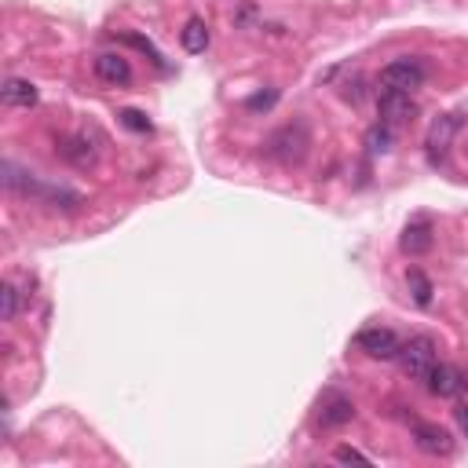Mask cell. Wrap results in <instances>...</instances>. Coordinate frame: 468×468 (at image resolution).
Masks as SVG:
<instances>
[{
  "label": "cell",
  "mask_w": 468,
  "mask_h": 468,
  "mask_svg": "<svg viewBox=\"0 0 468 468\" xmlns=\"http://www.w3.org/2000/svg\"><path fill=\"white\" fill-rule=\"evenodd\" d=\"M15 315H19V289L12 282H4L0 286V319L15 322Z\"/></svg>",
  "instance_id": "cell-19"
},
{
  "label": "cell",
  "mask_w": 468,
  "mask_h": 468,
  "mask_svg": "<svg viewBox=\"0 0 468 468\" xmlns=\"http://www.w3.org/2000/svg\"><path fill=\"white\" fill-rule=\"evenodd\" d=\"M0 99H4V107H12V110H29V107H37L41 92L26 77H8L4 88H0Z\"/></svg>",
  "instance_id": "cell-11"
},
{
  "label": "cell",
  "mask_w": 468,
  "mask_h": 468,
  "mask_svg": "<svg viewBox=\"0 0 468 468\" xmlns=\"http://www.w3.org/2000/svg\"><path fill=\"white\" fill-rule=\"evenodd\" d=\"M180 44L190 55H202L209 48V26H206V19H187V26L180 29Z\"/></svg>",
  "instance_id": "cell-15"
},
{
  "label": "cell",
  "mask_w": 468,
  "mask_h": 468,
  "mask_svg": "<svg viewBox=\"0 0 468 468\" xmlns=\"http://www.w3.org/2000/svg\"><path fill=\"white\" fill-rule=\"evenodd\" d=\"M55 154L66 165H74V169H92V165H95V147L85 136H62V140H55Z\"/></svg>",
  "instance_id": "cell-10"
},
{
  "label": "cell",
  "mask_w": 468,
  "mask_h": 468,
  "mask_svg": "<svg viewBox=\"0 0 468 468\" xmlns=\"http://www.w3.org/2000/svg\"><path fill=\"white\" fill-rule=\"evenodd\" d=\"M464 154H468V147H464Z\"/></svg>",
  "instance_id": "cell-25"
},
{
  "label": "cell",
  "mask_w": 468,
  "mask_h": 468,
  "mask_svg": "<svg viewBox=\"0 0 468 468\" xmlns=\"http://www.w3.org/2000/svg\"><path fill=\"white\" fill-rule=\"evenodd\" d=\"M263 150H267V157H275L278 165H286V169L300 165V161L308 157V150H311V128H308V121L296 117V121L275 128L271 136H267Z\"/></svg>",
  "instance_id": "cell-1"
},
{
  "label": "cell",
  "mask_w": 468,
  "mask_h": 468,
  "mask_svg": "<svg viewBox=\"0 0 468 468\" xmlns=\"http://www.w3.org/2000/svg\"><path fill=\"white\" fill-rule=\"evenodd\" d=\"M454 417H457V424H461V432L468 436V407H457V410H454Z\"/></svg>",
  "instance_id": "cell-24"
},
{
  "label": "cell",
  "mask_w": 468,
  "mask_h": 468,
  "mask_svg": "<svg viewBox=\"0 0 468 468\" xmlns=\"http://www.w3.org/2000/svg\"><path fill=\"white\" fill-rule=\"evenodd\" d=\"M410 293H414V304L417 308H428L432 304V293H436V289H432V282H428V275L421 271V267H410Z\"/></svg>",
  "instance_id": "cell-17"
},
{
  "label": "cell",
  "mask_w": 468,
  "mask_h": 468,
  "mask_svg": "<svg viewBox=\"0 0 468 468\" xmlns=\"http://www.w3.org/2000/svg\"><path fill=\"white\" fill-rule=\"evenodd\" d=\"M391 140H395V132H391V125H374L370 128V136H366V147H370V154H388L391 150Z\"/></svg>",
  "instance_id": "cell-18"
},
{
  "label": "cell",
  "mask_w": 468,
  "mask_h": 468,
  "mask_svg": "<svg viewBox=\"0 0 468 468\" xmlns=\"http://www.w3.org/2000/svg\"><path fill=\"white\" fill-rule=\"evenodd\" d=\"M117 117H121V125H125L128 132H150V121H147V114H140V110H121Z\"/></svg>",
  "instance_id": "cell-22"
},
{
  "label": "cell",
  "mask_w": 468,
  "mask_h": 468,
  "mask_svg": "<svg viewBox=\"0 0 468 468\" xmlns=\"http://www.w3.org/2000/svg\"><path fill=\"white\" fill-rule=\"evenodd\" d=\"M414 443L421 454H432V457L454 454V436L440 424H414Z\"/></svg>",
  "instance_id": "cell-8"
},
{
  "label": "cell",
  "mask_w": 468,
  "mask_h": 468,
  "mask_svg": "<svg viewBox=\"0 0 468 468\" xmlns=\"http://www.w3.org/2000/svg\"><path fill=\"white\" fill-rule=\"evenodd\" d=\"M275 103H278V88H267V92H256V95L246 99V110L249 114H267Z\"/></svg>",
  "instance_id": "cell-20"
},
{
  "label": "cell",
  "mask_w": 468,
  "mask_h": 468,
  "mask_svg": "<svg viewBox=\"0 0 468 468\" xmlns=\"http://www.w3.org/2000/svg\"><path fill=\"white\" fill-rule=\"evenodd\" d=\"M355 344H359V351H366L370 359H399V351H403V341L395 337V329H388V326H366L359 337H355Z\"/></svg>",
  "instance_id": "cell-5"
},
{
  "label": "cell",
  "mask_w": 468,
  "mask_h": 468,
  "mask_svg": "<svg viewBox=\"0 0 468 468\" xmlns=\"http://www.w3.org/2000/svg\"><path fill=\"white\" fill-rule=\"evenodd\" d=\"M41 198H44V202H52L55 209H66V213H74V209L81 206V194H77V190H66V187H48V183H44Z\"/></svg>",
  "instance_id": "cell-16"
},
{
  "label": "cell",
  "mask_w": 468,
  "mask_h": 468,
  "mask_svg": "<svg viewBox=\"0 0 468 468\" xmlns=\"http://www.w3.org/2000/svg\"><path fill=\"white\" fill-rule=\"evenodd\" d=\"M121 41L125 44H132V48H140V52H147L150 59H154V66H161V70H165V59H161V52L147 41V37H140V33H121Z\"/></svg>",
  "instance_id": "cell-21"
},
{
  "label": "cell",
  "mask_w": 468,
  "mask_h": 468,
  "mask_svg": "<svg viewBox=\"0 0 468 468\" xmlns=\"http://www.w3.org/2000/svg\"><path fill=\"white\" fill-rule=\"evenodd\" d=\"M461 125H464L461 114H440L436 121L428 125V132H424V147H428V157H432V161H443V157H447V150L454 147Z\"/></svg>",
  "instance_id": "cell-4"
},
{
  "label": "cell",
  "mask_w": 468,
  "mask_h": 468,
  "mask_svg": "<svg viewBox=\"0 0 468 468\" xmlns=\"http://www.w3.org/2000/svg\"><path fill=\"white\" fill-rule=\"evenodd\" d=\"M399 362H403L407 377L424 381V377L432 374V366L440 362V355H436V341H432V337H410V341L403 344V351H399Z\"/></svg>",
  "instance_id": "cell-3"
},
{
  "label": "cell",
  "mask_w": 468,
  "mask_h": 468,
  "mask_svg": "<svg viewBox=\"0 0 468 468\" xmlns=\"http://www.w3.org/2000/svg\"><path fill=\"white\" fill-rule=\"evenodd\" d=\"M333 457H337V461H359V464H370V457H366L362 450H355V447H337V450H333Z\"/></svg>",
  "instance_id": "cell-23"
},
{
  "label": "cell",
  "mask_w": 468,
  "mask_h": 468,
  "mask_svg": "<svg viewBox=\"0 0 468 468\" xmlns=\"http://www.w3.org/2000/svg\"><path fill=\"white\" fill-rule=\"evenodd\" d=\"M428 81V66L421 59H391L381 70V85L384 92H417Z\"/></svg>",
  "instance_id": "cell-2"
},
{
  "label": "cell",
  "mask_w": 468,
  "mask_h": 468,
  "mask_svg": "<svg viewBox=\"0 0 468 468\" xmlns=\"http://www.w3.org/2000/svg\"><path fill=\"white\" fill-rule=\"evenodd\" d=\"M424 384H428V391L436 395V399H454L457 391H461V374L454 370V366H447V362H436L432 366V374L424 377Z\"/></svg>",
  "instance_id": "cell-12"
},
{
  "label": "cell",
  "mask_w": 468,
  "mask_h": 468,
  "mask_svg": "<svg viewBox=\"0 0 468 468\" xmlns=\"http://www.w3.org/2000/svg\"><path fill=\"white\" fill-rule=\"evenodd\" d=\"M377 110H381V121L395 128V125H403V121H414L417 103H414L410 92H381Z\"/></svg>",
  "instance_id": "cell-6"
},
{
  "label": "cell",
  "mask_w": 468,
  "mask_h": 468,
  "mask_svg": "<svg viewBox=\"0 0 468 468\" xmlns=\"http://www.w3.org/2000/svg\"><path fill=\"white\" fill-rule=\"evenodd\" d=\"M92 70H95V77L103 81V85H114V88L132 85V66H128V59H125V55H117V52H103V55H95Z\"/></svg>",
  "instance_id": "cell-7"
},
{
  "label": "cell",
  "mask_w": 468,
  "mask_h": 468,
  "mask_svg": "<svg viewBox=\"0 0 468 468\" xmlns=\"http://www.w3.org/2000/svg\"><path fill=\"white\" fill-rule=\"evenodd\" d=\"M4 183H8V190H15V194H37L41 198V190H44V183L41 180H33V173H26V169H19L15 161H4Z\"/></svg>",
  "instance_id": "cell-14"
},
{
  "label": "cell",
  "mask_w": 468,
  "mask_h": 468,
  "mask_svg": "<svg viewBox=\"0 0 468 468\" xmlns=\"http://www.w3.org/2000/svg\"><path fill=\"white\" fill-rule=\"evenodd\" d=\"M399 246H403V253H410V256H424V253H432V246H436V234H432V223H428V220H414V223L403 230V238H399Z\"/></svg>",
  "instance_id": "cell-13"
},
{
  "label": "cell",
  "mask_w": 468,
  "mask_h": 468,
  "mask_svg": "<svg viewBox=\"0 0 468 468\" xmlns=\"http://www.w3.org/2000/svg\"><path fill=\"white\" fill-rule=\"evenodd\" d=\"M355 421V403L348 395H326L319 407V424L322 428H344Z\"/></svg>",
  "instance_id": "cell-9"
}]
</instances>
